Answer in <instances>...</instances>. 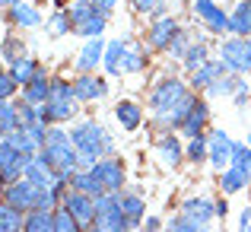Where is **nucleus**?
<instances>
[{"mask_svg": "<svg viewBox=\"0 0 251 232\" xmlns=\"http://www.w3.org/2000/svg\"><path fill=\"white\" fill-rule=\"evenodd\" d=\"M207 118H210V105L203 102V99H197L194 105H191V111H188V118L181 121V134L184 137H194V134H203V124H207Z\"/></svg>", "mask_w": 251, "mask_h": 232, "instance_id": "nucleus-16", "label": "nucleus"}, {"mask_svg": "<svg viewBox=\"0 0 251 232\" xmlns=\"http://www.w3.org/2000/svg\"><path fill=\"white\" fill-rule=\"evenodd\" d=\"M54 229L57 232H74V229H80V220L67 207H54Z\"/></svg>", "mask_w": 251, "mask_h": 232, "instance_id": "nucleus-38", "label": "nucleus"}, {"mask_svg": "<svg viewBox=\"0 0 251 232\" xmlns=\"http://www.w3.org/2000/svg\"><path fill=\"white\" fill-rule=\"evenodd\" d=\"M143 67H147V57H143V51L134 48V45L127 42V54H124V74H140Z\"/></svg>", "mask_w": 251, "mask_h": 232, "instance_id": "nucleus-37", "label": "nucleus"}, {"mask_svg": "<svg viewBox=\"0 0 251 232\" xmlns=\"http://www.w3.org/2000/svg\"><path fill=\"white\" fill-rule=\"evenodd\" d=\"M229 32L232 35H251V0H242L229 16Z\"/></svg>", "mask_w": 251, "mask_h": 232, "instance_id": "nucleus-27", "label": "nucleus"}, {"mask_svg": "<svg viewBox=\"0 0 251 232\" xmlns=\"http://www.w3.org/2000/svg\"><path fill=\"white\" fill-rule=\"evenodd\" d=\"M194 10H197V16L207 23V29H210V32H216V35L229 32V16L223 13V6H216V3H213V0H197Z\"/></svg>", "mask_w": 251, "mask_h": 232, "instance_id": "nucleus-12", "label": "nucleus"}, {"mask_svg": "<svg viewBox=\"0 0 251 232\" xmlns=\"http://www.w3.org/2000/svg\"><path fill=\"white\" fill-rule=\"evenodd\" d=\"M188 45H191V42H188V32H178V35L172 38V45H169L166 51H172V57H181V54H184V48H188Z\"/></svg>", "mask_w": 251, "mask_h": 232, "instance_id": "nucleus-44", "label": "nucleus"}, {"mask_svg": "<svg viewBox=\"0 0 251 232\" xmlns=\"http://www.w3.org/2000/svg\"><path fill=\"white\" fill-rule=\"evenodd\" d=\"M242 86H245V83L239 79V74L226 70V74H223L220 79H213V83L207 86V96H213V99H216V96H235V92H239Z\"/></svg>", "mask_w": 251, "mask_h": 232, "instance_id": "nucleus-28", "label": "nucleus"}, {"mask_svg": "<svg viewBox=\"0 0 251 232\" xmlns=\"http://www.w3.org/2000/svg\"><path fill=\"white\" fill-rule=\"evenodd\" d=\"M245 184H248V178L242 175L239 169H232V165L223 169V191H226V194H235V191H242Z\"/></svg>", "mask_w": 251, "mask_h": 232, "instance_id": "nucleus-35", "label": "nucleus"}, {"mask_svg": "<svg viewBox=\"0 0 251 232\" xmlns=\"http://www.w3.org/2000/svg\"><path fill=\"white\" fill-rule=\"evenodd\" d=\"M207 140H210V147H207V159H210V165H213L216 172H223V169L229 165V159H232V147H235V143L229 140L226 130H210Z\"/></svg>", "mask_w": 251, "mask_h": 232, "instance_id": "nucleus-10", "label": "nucleus"}, {"mask_svg": "<svg viewBox=\"0 0 251 232\" xmlns=\"http://www.w3.org/2000/svg\"><path fill=\"white\" fill-rule=\"evenodd\" d=\"M96 197L92 194H86V191H76V188H70V191H64V197H61V207H67L70 213L80 220V229H89V223H92V216H96Z\"/></svg>", "mask_w": 251, "mask_h": 232, "instance_id": "nucleus-9", "label": "nucleus"}, {"mask_svg": "<svg viewBox=\"0 0 251 232\" xmlns=\"http://www.w3.org/2000/svg\"><path fill=\"white\" fill-rule=\"evenodd\" d=\"M194 102H197V99H194V96L188 92V96H184V99H181V102H178V105H175L172 111H166V115H162L159 121L166 124V128H181V121L188 118V111H191V105H194Z\"/></svg>", "mask_w": 251, "mask_h": 232, "instance_id": "nucleus-31", "label": "nucleus"}, {"mask_svg": "<svg viewBox=\"0 0 251 232\" xmlns=\"http://www.w3.org/2000/svg\"><path fill=\"white\" fill-rule=\"evenodd\" d=\"M0 232H3V216H0Z\"/></svg>", "mask_w": 251, "mask_h": 232, "instance_id": "nucleus-52", "label": "nucleus"}, {"mask_svg": "<svg viewBox=\"0 0 251 232\" xmlns=\"http://www.w3.org/2000/svg\"><path fill=\"white\" fill-rule=\"evenodd\" d=\"M0 137H3V130H0Z\"/></svg>", "mask_w": 251, "mask_h": 232, "instance_id": "nucleus-55", "label": "nucleus"}, {"mask_svg": "<svg viewBox=\"0 0 251 232\" xmlns=\"http://www.w3.org/2000/svg\"><path fill=\"white\" fill-rule=\"evenodd\" d=\"M70 188H76V191H86V194H92V197H99V194H105V184L99 181L96 175H92V169H76L74 175H70Z\"/></svg>", "mask_w": 251, "mask_h": 232, "instance_id": "nucleus-25", "label": "nucleus"}, {"mask_svg": "<svg viewBox=\"0 0 251 232\" xmlns=\"http://www.w3.org/2000/svg\"><path fill=\"white\" fill-rule=\"evenodd\" d=\"M89 229H108V232H121V229H130V220L124 216L121 207H115L111 213H102V216H92Z\"/></svg>", "mask_w": 251, "mask_h": 232, "instance_id": "nucleus-24", "label": "nucleus"}, {"mask_svg": "<svg viewBox=\"0 0 251 232\" xmlns=\"http://www.w3.org/2000/svg\"><path fill=\"white\" fill-rule=\"evenodd\" d=\"M181 61H184V67H188V70H197L201 64H207V61H210V57H207V42H203V38L191 42L188 48H184Z\"/></svg>", "mask_w": 251, "mask_h": 232, "instance_id": "nucleus-30", "label": "nucleus"}, {"mask_svg": "<svg viewBox=\"0 0 251 232\" xmlns=\"http://www.w3.org/2000/svg\"><path fill=\"white\" fill-rule=\"evenodd\" d=\"M3 54H13V61H16V57H23V45H19L16 38H6L3 42Z\"/></svg>", "mask_w": 251, "mask_h": 232, "instance_id": "nucleus-45", "label": "nucleus"}, {"mask_svg": "<svg viewBox=\"0 0 251 232\" xmlns=\"http://www.w3.org/2000/svg\"><path fill=\"white\" fill-rule=\"evenodd\" d=\"M220 61L232 74H245L251 70V35H232L220 45Z\"/></svg>", "mask_w": 251, "mask_h": 232, "instance_id": "nucleus-5", "label": "nucleus"}, {"mask_svg": "<svg viewBox=\"0 0 251 232\" xmlns=\"http://www.w3.org/2000/svg\"><path fill=\"white\" fill-rule=\"evenodd\" d=\"M102 54H105V42H102V35L89 38V42L83 45L80 57H76V67H80L83 74H89V70H96V64H102Z\"/></svg>", "mask_w": 251, "mask_h": 232, "instance_id": "nucleus-18", "label": "nucleus"}, {"mask_svg": "<svg viewBox=\"0 0 251 232\" xmlns=\"http://www.w3.org/2000/svg\"><path fill=\"white\" fill-rule=\"evenodd\" d=\"M239 226H242V229H251V210H248V207L242 210V216H239Z\"/></svg>", "mask_w": 251, "mask_h": 232, "instance_id": "nucleus-47", "label": "nucleus"}, {"mask_svg": "<svg viewBox=\"0 0 251 232\" xmlns=\"http://www.w3.org/2000/svg\"><path fill=\"white\" fill-rule=\"evenodd\" d=\"M70 140L80 150V165H92L96 159L111 156V150H115V140L108 137V130L96 121H86L80 128H74L70 130Z\"/></svg>", "mask_w": 251, "mask_h": 232, "instance_id": "nucleus-1", "label": "nucleus"}, {"mask_svg": "<svg viewBox=\"0 0 251 232\" xmlns=\"http://www.w3.org/2000/svg\"><path fill=\"white\" fill-rule=\"evenodd\" d=\"M74 92L80 102H96V99H105V92H108V83H105L102 77H92V74H83L74 79Z\"/></svg>", "mask_w": 251, "mask_h": 232, "instance_id": "nucleus-14", "label": "nucleus"}, {"mask_svg": "<svg viewBox=\"0 0 251 232\" xmlns=\"http://www.w3.org/2000/svg\"><path fill=\"white\" fill-rule=\"evenodd\" d=\"M115 118L124 130H137L143 124V108L137 102H130V99H124V102L115 105Z\"/></svg>", "mask_w": 251, "mask_h": 232, "instance_id": "nucleus-21", "label": "nucleus"}, {"mask_svg": "<svg viewBox=\"0 0 251 232\" xmlns=\"http://www.w3.org/2000/svg\"><path fill=\"white\" fill-rule=\"evenodd\" d=\"M13 3H23V0H0V6H13Z\"/></svg>", "mask_w": 251, "mask_h": 232, "instance_id": "nucleus-50", "label": "nucleus"}, {"mask_svg": "<svg viewBox=\"0 0 251 232\" xmlns=\"http://www.w3.org/2000/svg\"><path fill=\"white\" fill-rule=\"evenodd\" d=\"M35 70H38V61H35V57H16V61H13V67H10V74H13V79H16L19 86H25L32 77H35Z\"/></svg>", "mask_w": 251, "mask_h": 232, "instance_id": "nucleus-33", "label": "nucleus"}, {"mask_svg": "<svg viewBox=\"0 0 251 232\" xmlns=\"http://www.w3.org/2000/svg\"><path fill=\"white\" fill-rule=\"evenodd\" d=\"M184 96H188V86H184L178 77H166V79H159V83L153 86V92H150V111H153L156 118H162L166 111L175 108Z\"/></svg>", "mask_w": 251, "mask_h": 232, "instance_id": "nucleus-4", "label": "nucleus"}, {"mask_svg": "<svg viewBox=\"0 0 251 232\" xmlns=\"http://www.w3.org/2000/svg\"><path fill=\"white\" fill-rule=\"evenodd\" d=\"M89 3L96 6V10H102V13H111V10H115V3H118V0H89Z\"/></svg>", "mask_w": 251, "mask_h": 232, "instance_id": "nucleus-46", "label": "nucleus"}, {"mask_svg": "<svg viewBox=\"0 0 251 232\" xmlns=\"http://www.w3.org/2000/svg\"><path fill=\"white\" fill-rule=\"evenodd\" d=\"M38 153L45 156V162H48L57 175H74V172L80 169V150L74 147V140L48 143V147H42Z\"/></svg>", "mask_w": 251, "mask_h": 232, "instance_id": "nucleus-6", "label": "nucleus"}, {"mask_svg": "<svg viewBox=\"0 0 251 232\" xmlns=\"http://www.w3.org/2000/svg\"><path fill=\"white\" fill-rule=\"evenodd\" d=\"M16 89H19V83L13 79V74H6V70H3V74H0V99H10Z\"/></svg>", "mask_w": 251, "mask_h": 232, "instance_id": "nucleus-43", "label": "nucleus"}, {"mask_svg": "<svg viewBox=\"0 0 251 232\" xmlns=\"http://www.w3.org/2000/svg\"><path fill=\"white\" fill-rule=\"evenodd\" d=\"M159 226H162V223L156 220V216H150V220H147V229H159Z\"/></svg>", "mask_w": 251, "mask_h": 232, "instance_id": "nucleus-49", "label": "nucleus"}, {"mask_svg": "<svg viewBox=\"0 0 251 232\" xmlns=\"http://www.w3.org/2000/svg\"><path fill=\"white\" fill-rule=\"evenodd\" d=\"M229 165H232V169H239L242 175H245L248 181H251V143H235Z\"/></svg>", "mask_w": 251, "mask_h": 232, "instance_id": "nucleus-34", "label": "nucleus"}, {"mask_svg": "<svg viewBox=\"0 0 251 232\" xmlns=\"http://www.w3.org/2000/svg\"><path fill=\"white\" fill-rule=\"evenodd\" d=\"M23 229H29V232L54 229V210H42V207L29 210V213H25V220H23Z\"/></svg>", "mask_w": 251, "mask_h": 232, "instance_id": "nucleus-29", "label": "nucleus"}, {"mask_svg": "<svg viewBox=\"0 0 251 232\" xmlns=\"http://www.w3.org/2000/svg\"><path fill=\"white\" fill-rule=\"evenodd\" d=\"M216 216L213 204L203 201V197H191V201L181 204L175 220H169V229H178V232H194V229H207L210 220Z\"/></svg>", "mask_w": 251, "mask_h": 232, "instance_id": "nucleus-2", "label": "nucleus"}, {"mask_svg": "<svg viewBox=\"0 0 251 232\" xmlns=\"http://www.w3.org/2000/svg\"><path fill=\"white\" fill-rule=\"evenodd\" d=\"M248 143H251V134H248Z\"/></svg>", "mask_w": 251, "mask_h": 232, "instance_id": "nucleus-54", "label": "nucleus"}, {"mask_svg": "<svg viewBox=\"0 0 251 232\" xmlns=\"http://www.w3.org/2000/svg\"><path fill=\"white\" fill-rule=\"evenodd\" d=\"M89 169H92V175L105 184V191H121L124 169H121V162H118V159H111V156L108 159H99V162H92Z\"/></svg>", "mask_w": 251, "mask_h": 232, "instance_id": "nucleus-11", "label": "nucleus"}, {"mask_svg": "<svg viewBox=\"0 0 251 232\" xmlns=\"http://www.w3.org/2000/svg\"><path fill=\"white\" fill-rule=\"evenodd\" d=\"M178 32H181V26H178L172 16H162V19H156L153 29H150V45H153V48H169L172 38H175Z\"/></svg>", "mask_w": 251, "mask_h": 232, "instance_id": "nucleus-17", "label": "nucleus"}, {"mask_svg": "<svg viewBox=\"0 0 251 232\" xmlns=\"http://www.w3.org/2000/svg\"><path fill=\"white\" fill-rule=\"evenodd\" d=\"M29 159H32L29 153L16 150V147H13V143L3 137V143H0V175H3L6 181H16V178H23Z\"/></svg>", "mask_w": 251, "mask_h": 232, "instance_id": "nucleus-8", "label": "nucleus"}, {"mask_svg": "<svg viewBox=\"0 0 251 232\" xmlns=\"http://www.w3.org/2000/svg\"><path fill=\"white\" fill-rule=\"evenodd\" d=\"M223 74H226V64L223 61H207L197 70H191V86H194V89H207V86L213 83V79H220Z\"/></svg>", "mask_w": 251, "mask_h": 232, "instance_id": "nucleus-20", "label": "nucleus"}, {"mask_svg": "<svg viewBox=\"0 0 251 232\" xmlns=\"http://www.w3.org/2000/svg\"><path fill=\"white\" fill-rule=\"evenodd\" d=\"M3 181H6V178H3V175H0V197H3Z\"/></svg>", "mask_w": 251, "mask_h": 232, "instance_id": "nucleus-51", "label": "nucleus"}, {"mask_svg": "<svg viewBox=\"0 0 251 232\" xmlns=\"http://www.w3.org/2000/svg\"><path fill=\"white\" fill-rule=\"evenodd\" d=\"M25 178H29V181H35L38 188H54L57 172L51 169L48 162H45V156H42V153H35V156L29 159V165H25Z\"/></svg>", "mask_w": 251, "mask_h": 232, "instance_id": "nucleus-15", "label": "nucleus"}, {"mask_svg": "<svg viewBox=\"0 0 251 232\" xmlns=\"http://www.w3.org/2000/svg\"><path fill=\"white\" fill-rule=\"evenodd\" d=\"M3 201L10 204V207H16L19 213H29V210L38 207V184L29 181V178H16V181H10L3 188Z\"/></svg>", "mask_w": 251, "mask_h": 232, "instance_id": "nucleus-7", "label": "nucleus"}, {"mask_svg": "<svg viewBox=\"0 0 251 232\" xmlns=\"http://www.w3.org/2000/svg\"><path fill=\"white\" fill-rule=\"evenodd\" d=\"M118 207H121L124 216L130 220V229L140 226L143 213H147V204H143V197H137V194H118Z\"/></svg>", "mask_w": 251, "mask_h": 232, "instance_id": "nucleus-26", "label": "nucleus"}, {"mask_svg": "<svg viewBox=\"0 0 251 232\" xmlns=\"http://www.w3.org/2000/svg\"><path fill=\"white\" fill-rule=\"evenodd\" d=\"M0 74H3V64H0Z\"/></svg>", "mask_w": 251, "mask_h": 232, "instance_id": "nucleus-53", "label": "nucleus"}, {"mask_svg": "<svg viewBox=\"0 0 251 232\" xmlns=\"http://www.w3.org/2000/svg\"><path fill=\"white\" fill-rule=\"evenodd\" d=\"M124 54H127V42H121V38H115V42L105 45V54H102V64L108 74H124Z\"/></svg>", "mask_w": 251, "mask_h": 232, "instance_id": "nucleus-22", "label": "nucleus"}, {"mask_svg": "<svg viewBox=\"0 0 251 232\" xmlns=\"http://www.w3.org/2000/svg\"><path fill=\"white\" fill-rule=\"evenodd\" d=\"M64 140H70V134H67L64 128H57V124H54V128H48V130H45L42 147H48V143H64Z\"/></svg>", "mask_w": 251, "mask_h": 232, "instance_id": "nucleus-42", "label": "nucleus"}, {"mask_svg": "<svg viewBox=\"0 0 251 232\" xmlns=\"http://www.w3.org/2000/svg\"><path fill=\"white\" fill-rule=\"evenodd\" d=\"M207 147H210L207 134H194L191 143H188V150H184V156H188L191 162H203V159H207Z\"/></svg>", "mask_w": 251, "mask_h": 232, "instance_id": "nucleus-36", "label": "nucleus"}, {"mask_svg": "<svg viewBox=\"0 0 251 232\" xmlns=\"http://www.w3.org/2000/svg\"><path fill=\"white\" fill-rule=\"evenodd\" d=\"M16 124H19L16 105H10V99H0V130H3V134H10Z\"/></svg>", "mask_w": 251, "mask_h": 232, "instance_id": "nucleus-39", "label": "nucleus"}, {"mask_svg": "<svg viewBox=\"0 0 251 232\" xmlns=\"http://www.w3.org/2000/svg\"><path fill=\"white\" fill-rule=\"evenodd\" d=\"M70 29H74V23H70V13H64V10H57L54 16L48 19V32H51L54 38H57V35H67Z\"/></svg>", "mask_w": 251, "mask_h": 232, "instance_id": "nucleus-40", "label": "nucleus"}, {"mask_svg": "<svg viewBox=\"0 0 251 232\" xmlns=\"http://www.w3.org/2000/svg\"><path fill=\"white\" fill-rule=\"evenodd\" d=\"M156 153H159L162 165H172V169H175V165L184 159V150H181V143H178L175 134H166V137H162V140L156 143Z\"/></svg>", "mask_w": 251, "mask_h": 232, "instance_id": "nucleus-23", "label": "nucleus"}, {"mask_svg": "<svg viewBox=\"0 0 251 232\" xmlns=\"http://www.w3.org/2000/svg\"><path fill=\"white\" fill-rule=\"evenodd\" d=\"M213 210H216V216H226V210H229L226 197H223V201H216V204H213Z\"/></svg>", "mask_w": 251, "mask_h": 232, "instance_id": "nucleus-48", "label": "nucleus"}, {"mask_svg": "<svg viewBox=\"0 0 251 232\" xmlns=\"http://www.w3.org/2000/svg\"><path fill=\"white\" fill-rule=\"evenodd\" d=\"M48 89H51V79L45 77L42 67H38L35 77H32L29 83L23 86V99H25V102H32V105H42L45 99H48Z\"/></svg>", "mask_w": 251, "mask_h": 232, "instance_id": "nucleus-19", "label": "nucleus"}, {"mask_svg": "<svg viewBox=\"0 0 251 232\" xmlns=\"http://www.w3.org/2000/svg\"><path fill=\"white\" fill-rule=\"evenodd\" d=\"M10 19L16 26H23V29H32V26L42 23V16H38L35 6H25V3H13L10 6Z\"/></svg>", "mask_w": 251, "mask_h": 232, "instance_id": "nucleus-32", "label": "nucleus"}, {"mask_svg": "<svg viewBox=\"0 0 251 232\" xmlns=\"http://www.w3.org/2000/svg\"><path fill=\"white\" fill-rule=\"evenodd\" d=\"M137 13H166V3L162 0H130Z\"/></svg>", "mask_w": 251, "mask_h": 232, "instance_id": "nucleus-41", "label": "nucleus"}, {"mask_svg": "<svg viewBox=\"0 0 251 232\" xmlns=\"http://www.w3.org/2000/svg\"><path fill=\"white\" fill-rule=\"evenodd\" d=\"M70 23H74V32L83 38H96L105 32V26H108V13L96 10V6L89 3V0H74V6H70Z\"/></svg>", "mask_w": 251, "mask_h": 232, "instance_id": "nucleus-3", "label": "nucleus"}, {"mask_svg": "<svg viewBox=\"0 0 251 232\" xmlns=\"http://www.w3.org/2000/svg\"><path fill=\"white\" fill-rule=\"evenodd\" d=\"M38 108H42V118L48 124H61V121H70L76 115V99H48Z\"/></svg>", "mask_w": 251, "mask_h": 232, "instance_id": "nucleus-13", "label": "nucleus"}]
</instances>
